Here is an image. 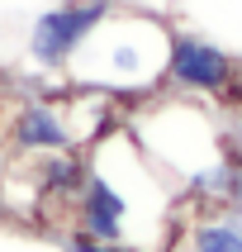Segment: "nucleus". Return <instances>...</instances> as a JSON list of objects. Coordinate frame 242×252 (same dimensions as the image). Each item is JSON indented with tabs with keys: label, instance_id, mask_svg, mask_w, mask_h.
<instances>
[{
	"label": "nucleus",
	"instance_id": "obj_5",
	"mask_svg": "<svg viewBox=\"0 0 242 252\" xmlns=\"http://www.w3.org/2000/svg\"><path fill=\"white\" fill-rule=\"evenodd\" d=\"M128 224H133V200L109 171L90 162L81 181V195H76V228L90 233L95 243H119L128 238Z\"/></svg>",
	"mask_w": 242,
	"mask_h": 252
},
{
	"label": "nucleus",
	"instance_id": "obj_2",
	"mask_svg": "<svg viewBox=\"0 0 242 252\" xmlns=\"http://www.w3.org/2000/svg\"><path fill=\"white\" fill-rule=\"evenodd\" d=\"M133 133L142 143V157H157L181 181H190L195 171H209L214 162H223V138H218V124H214V110H204L190 95L157 100L147 114L133 119Z\"/></svg>",
	"mask_w": 242,
	"mask_h": 252
},
{
	"label": "nucleus",
	"instance_id": "obj_6",
	"mask_svg": "<svg viewBox=\"0 0 242 252\" xmlns=\"http://www.w3.org/2000/svg\"><path fill=\"white\" fill-rule=\"evenodd\" d=\"M5 133H10V148L24 153V157H43V153H67V148H76L67 100H28V105H19Z\"/></svg>",
	"mask_w": 242,
	"mask_h": 252
},
{
	"label": "nucleus",
	"instance_id": "obj_7",
	"mask_svg": "<svg viewBox=\"0 0 242 252\" xmlns=\"http://www.w3.org/2000/svg\"><path fill=\"white\" fill-rule=\"evenodd\" d=\"M85 181V157L81 153H43L38 157V195L43 200H76Z\"/></svg>",
	"mask_w": 242,
	"mask_h": 252
},
{
	"label": "nucleus",
	"instance_id": "obj_8",
	"mask_svg": "<svg viewBox=\"0 0 242 252\" xmlns=\"http://www.w3.org/2000/svg\"><path fill=\"white\" fill-rule=\"evenodd\" d=\"M190 252H242V214L218 210V214H199L190 233H185Z\"/></svg>",
	"mask_w": 242,
	"mask_h": 252
},
{
	"label": "nucleus",
	"instance_id": "obj_9",
	"mask_svg": "<svg viewBox=\"0 0 242 252\" xmlns=\"http://www.w3.org/2000/svg\"><path fill=\"white\" fill-rule=\"evenodd\" d=\"M95 252H147V248H138V243H128V238H119V243H100Z\"/></svg>",
	"mask_w": 242,
	"mask_h": 252
},
{
	"label": "nucleus",
	"instance_id": "obj_1",
	"mask_svg": "<svg viewBox=\"0 0 242 252\" xmlns=\"http://www.w3.org/2000/svg\"><path fill=\"white\" fill-rule=\"evenodd\" d=\"M166 48H171V24L161 14L114 5L105 14V24L81 43V53L71 57L67 71L81 91H100L114 100L147 95L152 86H161Z\"/></svg>",
	"mask_w": 242,
	"mask_h": 252
},
{
	"label": "nucleus",
	"instance_id": "obj_4",
	"mask_svg": "<svg viewBox=\"0 0 242 252\" xmlns=\"http://www.w3.org/2000/svg\"><path fill=\"white\" fill-rule=\"evenodd\" d=\"M119 0H53L33 10V19L24 24V57L33 71H57L71 67V57L81 53V43L105 24V14L114 10Z\"/></svg>",
	"mask_w": 242,
	"mask_h": 252
},
{
	"label": "nucleus",
	"instance_id": "obj_3",
	"mask_svg": "<svg viewBox=\"0 0 242 252\" xmlns=\"http://www.w3.org/2000/svg\"><path fill=\"white\" fill-rule=\"evenodd\" d=\"M238 81H242V57L228 43H218L204 29H171L166 67H161V86H171V95L218 100L233 95Z\"/></svg>",
	"mask_w": 242,
	"mask_h": 252
}]
</instances>
